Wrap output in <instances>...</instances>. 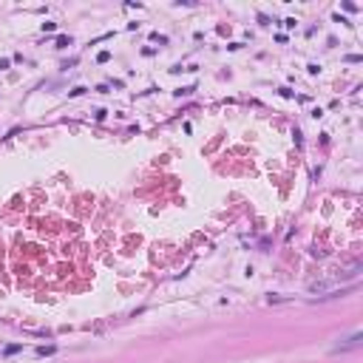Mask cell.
I'll use <instances>...</instances> for the list:
<instances>
[{
	"label": "cell",
	"mask_w": 363,
	"mask_h": 363,
	"mask_svg": "<svg viewBox=\"0 0 363 363\" xmlns=\"http://www.w3.org/2000/svg\"><path fill=\"white\" fill-rule=\"evenodd\" d=\"M51 352H54V346H40V349H37V355H51Z\"/></svg>",
	"instance_id": "obj_2"
},
{
	"label": "cell",
	"mask_w": 363,
	"mask_h": 363,
	"mask_svg": "<svg viewBox=\"0 0 363 363\" xmlns=\"http://www.w3.org/2000/svg\"><path fill=\"white\" fill-rule=\"evenodd\" d=\"M361 343H363V332H355V335H349L343 343L332 346V355H343V352H349V349H358Z\"/></svg>",
	"instance_id": "obj_1"
}]
</instances>
